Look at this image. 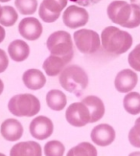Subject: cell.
Instances as JSON below:
<instances>
[{
  "label": "cell",
  "instance_id": "cell-16",
  "mask_svg": "<svg viewBox=\"0 0 140 156\" xmlns=\"http://www.w3.org/2000/svg\"><path fill=\"white\" fill-rule=\"evenodd\" d=\"M82 103L88 106L90 112V123H96L105 115V105L103 101L97 96H86L82 100Z\"/></svg>",
  "mask_w": 140,
  "mask_h": 156
},
{
  "label": "cell",
  "instance_id": "cell-22",
  "mask_svg": "<svg viewBox=\"0 0 140 156\" xmlns=\"http://www.w3.org/2000/svg\"><path fill=\"white\" fill-rule=\"evenodd\" d=\"M97 148L88 142H82L73 147L66 154V156H97Z\"/></svg>",
  "mask_w": 140,
  "mask_h": 156
},
{
  "label": "cell",
  "instance_id": "cell-10",
  "mask_svg": "<svg viewBox=\"0 0 140 156\" xmlns=\"http://www.w3.org/2000/svg\"><path fill=\"white\" fill-rule=\"evenodd\" d=\"M29 130L31 135L38 140L49 138L54 131V125L51 119L46 116H38L30 123Z\"/></svg>",
  "mask_w": 140,
  "mask_h": 156
},
{
  "label": "cell",
  "instance_id": "cell-11",
  "mask_svg": "<svg viewBox=\"0 0 140 156\" xmlns=\"http://www.w3.org/2000/svg\"><path fill=\"white\" fill-rule=\"evenodd\" d=\"M115 130L108 124H101L93 127L90 138L92 142L100 147H108L115 140Z\"/></svg>",
  "mask_w": 140,
  "mask_h": 156
},
{
  "label": "cell",
  "instance_id": "cell-18",
  "mask_svg": "<svg viewBox=\"0 0 140 156\" xmlns=\"http://www.w3.org/2000/svg\"><path fill=\"white\" fill-rule=\"evenodd\" d=\"M22 81L28 89L38 90L45 85L46 78L41 70L28 69L22 75Z\"/></svg>",
  "mask_w": 140,
  "mask_h": 156
},
{
  "label": "cell",
  "instance_id": "cell-7",
  "mask_svg": "<svg viewBox=\"0 0 140 156\" xmlns=\"http://www.w3.org/2000/svg\"><path fill=\"white\" fill-rule=\"evenodd\" d=\"M65 119L72 126L82 127L90 123V112L82 101L73 103L65 111Z\"/></svg>",
  "mask_w": 140,
  "mask_h": 156
},
{
  "label": "cell",
  "instance_id": "cell-19",
  "mask_svg": "<svg viewBox=\"0 0 140 156\" xmlns=\"http://www.w3.org/2000/svg\"><path fill=\"white\" fill-rule=\"evenodd\" d=\"M10 58L16 62H21L29 57L30 48L24 40L16 39L12 41L8 47Z\"/></svg>",
  "mask_w": 140,
  "mask_h": 156
},
{
  "label": "cell",
  "instance_id": "cell-31",
  "mask_svg": "<svg viewBox=\"0 0 140 156\" xmlns=\"http://www.w3.org/2000/svg\"><path fill=\"white\" fill-rule=\"evenodd\" d=\"M131 5H135L138 8H140V0H131Z\"/></svg>",
  "mask_w": 140,
  "mask_h": 156
},
{
  "label": "cell",
  "instance_id": "cell-32",
  "mask_svg": "<svg viewBox=\"0 0 140 156\" xmlns=\"http://www.w3.org/2000/svg\"><path fill=\"white\" fill-rule=\"evenodd\" d=\"M3 90H4V83L1 80V79H0V95L3 93Z\"/></svg>",
  "mask_w": 140,
  "mask_h": 156
},
{
  "label": "cell",
  "instance_id": "cell-12",
  "mask_svg": "<svg viewBox=\"0 0 140 156\" xmlns=\"http://www.w3.org/2000/svg\"><path fill=\"white\" fill-rule=\"evenodd\" d=\"M19 34L28 40H37L42 34V25L35 17L23 18L18 25Z\"/></svg>",
  "mask_w": 140,
  "mask_h": 156
},
{
  "label": "cell",
  "instance_id": "cell-14",
  "mask_svg": "<svg viewBox=\"0 0 140 156\" xmlns=\"http://www.w3.org/2000/svg\"><path fill=\"white\" fill-rule=\"evenodd\" d=\"M0 133L5 140L9 142H16L22 137L23 126L18 120L9 118L1 124Z\"/></svg>",
  "mask_w": 140,
  "mask_h": 156
},
{
  "label": "cell",
  "instance_id": "cell-25",
  "mask_svg": "<svg viewBox=\"0 0 140 156\" xmlns=\"http://www.w3.org/2000/svg\"><path fill=\"white\" fill-rule=\"evenodd\" d=\"M15 5L17 11L23 16H29L35 13L38 8L37 0H16Z\"/></svg>",
  "mask_w": 140,
  "mask_h": 156
},
{
  "label": "cell",
  "instance_id": "cell-4",
  "mask_svg": "<svg viewBox=\"0 0 140 156\" xmlns=\"http://www.w3.org/2000/svg\"><path fill=\"white\" fill-rule=\"evenodd\" d=\"M8 109L16 117H33L41 110V101L35 95L18 94L10 99Z\"/></svg>",
  "mask_w": 140,
  "mask_h": 156
},
{
  "label": "cell",
  "instance_id": "cell-1",
  "mask_svg": "<svg viewBox=\"0 0 140 156\" xmlns=\"http://www.w3.org/2000/svg\"><path fill=\"white\" fill-rule=\"evenodd\" d=\"M106 12L113 23L125 28L132 29L140 25V8L126 1L111 2Z\"/></svg>",
  "mask_w": 140,
  "mask_h": 156
},
{
  "label": "cell",
  "instance_id": "cell-27",
  "mask_svg": "<svg viewBox=\"0 0 140 156\" xmlns=\"http://www.w3.org/2000/svg\"><path fill=\"white\" fill-rule=\"evenodd\" d=\"M129 64L133 70L140 72V44L136 45L128 57Z\"/></svg>",
  "mask_w": 140,
  "mask_h": 156
},
{
  "label": "cell",
  "instance_id": "cell-8",
  "mask_svg": "<svg viewBox=\"0 0 140 156\" xmlns=\"http://www.w3.org/2000/svg\"><path fill=\"white\" fill-rule=\"evenodd\" d=\"M66 5L67 0H43L39 6L38 16L46 23L55 22Z\"/></svg>",
  "mask_w": 140,
  "mask_h": 156
},
{
  "label": "cell",
  "instance_id": "cell-13",
  "mask_svg": "<svg viewBox=\"0 0 140 156\" xmlns=\"http://www.w3.org/2000/svg\"><path fill=\"white\" fill-rule=\"evenodd\" d=\"M138 77L131 69H124L120 71L114 80V86L120 93H129L137 84Z\"/></svg>",
  "mask_w": 140,
  "mask_h": 156
},
{
  "label": "cell",
  "instance_id": "cell-21",
  "mask_svg": "<svg viewBox=\"0 0 140 156\" xmlns=\"http://www.w3.org/2000/svg\"><path fill=\"white\" fill-rule=\"evenodd\" d=\"M124 109L131 115L140 113V94L138 92H129L123 100Z\"/></svg>",
  "mask_w": 140,
  "mask_h": 156
},
{
  "label": "cell",
  "instance_id": "cell-36",
  "mask_svg": "<svg viewBox=\"0 0 140 156\" xmlns=\"http://www.w3.org/2000/svg\"><path fill=\"white\" fill-rule=\"evenodd\" d=\"M0 156H6L4 153H1V152H0Z\"/></svg>",
  "mask_w": 140,
  "mask_h": 156
},
{
  "label": "cell",
  "instance_id": "cell-5",
  "mask_svg": "<svg viewBox=\"0 0 140 156\" xmlns=\"http://www.w3.org/2000/svg\"><path fill=\"white\" fill-rule=\"evenodd\" d=\"M46 46L51 55L69 58L71 60L74 56L71 36L65 31H57L51 34L46 41Z\"/></svg>",
  "mask_w": 140,
  "mask_h": 156
},
{
  "label": "cell",
  "instance_id": "cell-24",
  "mask_svg": "<svg viewBox=\"0 0 140 156\" xmlns=\"http://www.w3.org/2000/svg\"><path fill=\"white\" fill-rule=\"evenodd\" d=\"M43 151L45 156H63L65 147L62 142L52 140L45 144Z\"/></svg>",
  "mask_w": 140,
  "mask_h": 156
},
{
  "label": "cell",
  "instance_id": "cell-2",
  "mask_svg": "<svg viewBox=\"0 0 140 156\" xmlns=\"http://www.w3.org/2000/svg\"><path fill=\"white\" fill-rule=\"evenodd\" d=\"M101 41L103 48L106 52L118 56L126 53L131 47L132 37L128 32L109 26L102 32Z\"/></svg>",
  "mask_w": 140,
  "mask_h": 156
},
{
  "label": "cell",
  "instance_id": "cell-23",
  "mask_svg": "<svg viewBox=\"0 0 140 156\" xmlns=\"http://www.w3.org/2000/svg\"><path fill=\"white\" fill-rule=\"evenodd\" d=\"M17 18H18L17 12L14 7L12 6L2 7V12H1V16H0V24L6 27H11L16 24Z\"/></svg>",
  "mask_w": 140,
  "mask_h": 156
},
{
  "label": "cell",
  "instance_id": "cell-29",
  "mask_svg": "<svg viewBox=\"0 0 140 156\" xmlns=\"http://www.w3.org/2000/svg\"><path fill=\"white\" fill-rule=\"evenodd\" d=\"M70 1L78 3L79 5H81V6H88V5H91V4L98 3L100 0H70Z\"/></svg>",
  "mask_w": 140,
  "mask_h": 156
},
{
  "label": "cell",
  "instance_id": "cell-17",
  "mask_svg": "<svg viewBox=\"0 0 140 156\" xmlns=\"http://www.w3.org/2000/svg\"><path fill=\"white\" fill-rule=\"evenodd\" d=\"M71 62V59L54 55H50L43 62V70L49 77H55L61 74L65 66Z\"/></svg>",
  "mask_w": 140,
  "mask_h": 156
},
{
  "label": "cell",
  "instance_id": "cell-9",
  "mask_svg": "<svg viewBox=\"0 0 140 156\" xmlns=\"http://www.w3.org/2000/svg\"><path fill=\"white\" fill-rule=\"evenodd\" d=\"M88 12L85 9L78 6H70L63 15V20L65 26L70 29H76L84 26L88 21Z\"/></svg>",
  "mask_w": 140,
  "mask_h": 156
},
{
  "label": "cell",
  "instance_id": "cell-15",
  "mask_svg": "<svg viewBox=\"0 0 140 156\" xmlns=\"http://www.w3.org/2000/svg\"><path fill=\"white\" fill-rule=\"evenodd\" d=\"M10 156H42V150L41 145L37 142H19L13 146Z\"/></svg>",
  "mask_w": 140,
  "mask_h": 156
},
{
  "label": "cell",
  "instance_id": "cell-33",
  "mask_svg": "<svg viewBox=\"0 0 140 156\" xmlns=\"http://www.w3.org/2000/svg\"><path fill=\"white\" fill-rule=\"evenodd\" d=\"M129 156H140V151H133L129 154Z\"/></svg>",
  "mask_w": 140,
  "mask_h": 156
},
{
  "label": "cell",
  "instance_id": "cell-3",
  "mask_svg": "<svg viewBox=\"0 0 140 156\" xmlns=\"http://www.w3.org/2000/svg\"><path fill=\"white\" fill-rule=\"evenodd\" d=\"M59 84L64 90L80 97L88 85V77L85 71L78 65H69L59 74Z\"/></svg>",
  "mask_w": 140,
  "mask_h": 156
},
{
  "label": "cell",
  "instance_id": "cell-30",
  "mask_svg": "<svg viewBox=\"0 0 140 156\" xmlns=\"http://www.w3.org/2000/svg\"><path fill=\"white\" fill-rule=\"evenodd\" d=\"M5 38V29L0 25V43H1Z\"/></svg>",
  "mask_w": 140,
  "mask_h": 156
},
{
  "label": "cell",
  "instance_id": "cell-35",
  "mask_svg": "<svg viewBox=\"0 0 140 156\" xmlns=\"http://www.w3.org/2000/svg\"><path fill=\"white\" fill-rule=\"evenodd\" d=\"M1 12H2V7L0 6V16H1Z\"/></svg>",
  "mask_w": 140,
  "mask_h": 156
},
{
  "label": "cell",
  "instance_id": "cell-34",
  "mask_svg": "<svg viewBox=\"0 0 140 156\" xmlns=\"http://www.w3.org/2000/svg\"><path fill=\"white\" fill-rule=\"evenodd\" d=\"M10 0H0V2H8Z\"/></svg>",
  "mask_w": 140,
  "mask_h": 156
},
{
  "label": "cell",
  "instance_id": "cell-20",
  "mask_svg": "<svg viewBox=\"0 0 140 156\" xmlns=\"http://www.w3.org/2000/svg\"><path fill=\"white\" fill-rule=\"evenodd\" d=\"M46 104L52 110L62 111L67 104L66 95L59 89H52L46 94Z\"/></svg>",
  "mask_w": 140,
  "mask_h": 156
},
{
  "label": "cell",
  "instance_id": "cell-26",
  "mask_svg": "<svg viewBox=\"0 0 140 156\" xmlns=\"http://www.w3.org/2000/svg\"><path fill=\"white\" fill-rule=\"evenodd\" d=\"M129 141L132 147L140 148V117L137 118L129 132Z\"/></svg>",
  "mask_w": 140,
  "mask_h": 156
},
{
  "label": "cell",
  "instance_id": "cell-6",
  "mask_svg": "<svg viewBox=\"0 0 140 156\" xmlns=\"http://www.w3.org/2000/svg\"><path fill=\"white\" fill-rule=\"evenodd\" d=\"M73 37L77 49L83 54H94L100 49L101 40L98 33L95 31L89 29L78 30L74 33Z\"/></svg>",
  "mask_w": 140,
  "mask_h": 156
},
{
  "label": "cell",
  "instance_id": "cell-28",
  "mask_svg": "<svg viewBox=\"0 0 140 156\" xmlns=\"http://www.w3.org/2000/svg\"><path fill=\"white\" fill-rule=\"evenodd\" d=\"M8 65H9V59L7 57V54L2 49H0V73H3L7 69Z\"/></svg>",
  "mask_w": 140,
  "mask_h": 156
}]
</instances>
